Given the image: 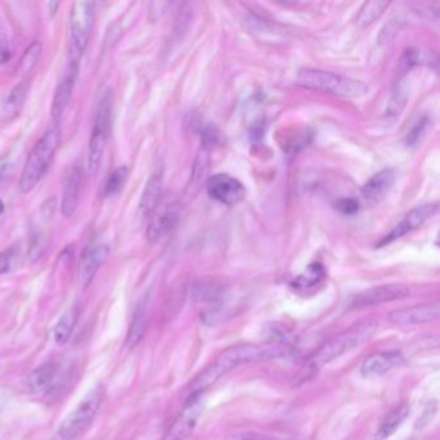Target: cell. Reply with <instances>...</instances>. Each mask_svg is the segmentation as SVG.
I'll return each mask as SVG.
<instances>
[{
	"label": "cell",
	"instance_id": "603a6c76",
	"mask_svg": "<svg viewBox=\"0 0 440 440\" xmlns=\"http://www.w3.org/2000/svg\"><path fill=\"white\" fill-rule=\"evenodd\" d=\"M389 4V1H367L359 12L357 19L359 28H364L372 25L377 19L382 16Z\"/></svg>",
	"mask_w": 440,
	"mask_h": 440
},
{
	"label": "cell",
	"instance_id": "e575fe53",
	"mask_svg": "<svg viewBox=\"0 0 440 440\" xmlns=\"http://www.w3.org/2000/svg\"><path fill=\"white\" fill-rule=\"evenodd\" d=\"M4 212V203L0 201V214Z\"/></svg>",
	"mask_w": 440,
	"mask_h": 440
},
{
	"label": "cell",
	"instance_id": "30bf717a",
	"mask_svg": "<svg viewBox=\"0 0 440 440\" xmlns=\"http://www.w3.org/2000/svg\"><path fill=\"white\" fill-rule=\"evenodd\" d=\"M207 192L212 199L226 205H235L246 196L243 184L226 174L212 176L207 183Z\"/></svg>",
	"mask_w": 440,
	"mask_h": 440
},
{
	"label": "cell",
	"instance_id": "6da1fadb",
	"mask_svg": "<svg viewBox=\"0 0 440 440\" xmlns=\"http://www.w3.org/2000/svg\"><path fill=\"white\" fill-rule=\"evenodd\" d=\"M288 346L276 345H240L222 351L210 367L205 368L187 389V396L203 393L213 385L220 377L226 375L231 369L255 362H264L271 359L282 358L288 354Z\"/></svg>",
	"mask_w": 440,
	"mask_h": 440
},
{
	"label": "cell",
	"instance_id": "5bb4252c",
	"mask_svg": "<svg viewBox=\"0 0 440 440\" xmlns=\"http://www.w3.org/2000/svg\"><path fill=\"white\" fill-rule=\"evenodd\" d=\"M110 248L103 243H93L84 249L79 265V282L85 288L92 283L99 269L109 257Z\"/></svg>",
	"mask_w": 440,
	"mask_h": 440
},
{
	"label": "cell",
	"instance_id": "9a60e30c",
	"mask_svg": "<svg viewBox=\"0 0 440 440\" xmlns=\"http://www.w3.org/2000/svg\"><path fill=\"white\" fill-rule=\"evenodd\" d=\"M403 363L404 357L400 351H382L368 357L363 362L360 371L364 377H380Z\"/></svg>",
	"mask_w": 440,
	"mask_h": 440
},
{
	"label": "cell",
	"instance_id": "f546056e",
	"mask_svg": "<svg viewBox=\"0 0 440 440\" xmlns=\"http://www.w3.org/2000/svg\"><path fill=\"white\" fill-rule=\"evenodd\" d=\"M230 440H291L285 439V438H279V437H273V435H267V434H260V432H253V431H244V432H238L234 434Z\"/></svg>",
	"mask_w": 440,
	"mask_h": 440
},
{
	"label": "cell",
	"instance_id": "44dd1931",
	"mask_svg": "<svg viewBox=\"0 0 440 440\" xmlns=\"http://www.w3.org/2000/svg\"><path fill=\"white\" fill-rule=\"evenodd\" d=\"M147 300L144 298L138 303L137 307L133 314V319L130 321L128 336L126 339V345L128 348L137 346L138 342L142 339L146 330Z\"/></svg>",
	"mask_w": 440,
	"mask_h": 440
},
{
	"label": "cell",
	"instance_id": "ac0fdd59",
	"mask_svg": "<svg viewBox=\"0 0 440 440\" xmlns=\"http://www.w3.org/2000/svg\"><path fill=\"white\" fill-rule=\"evenodd\" d=\"M395 180L396 174L391 168H386L373 174L362 189L364 199L372 204L380 202L385 196L386 193L393 187Z\"/></svg>",
	"mask_w": 440,
	"mask_h": 440
},
{
	"label": "cell",
	"instance_id": "83f0119b",
	"mask_svg": "<svg viewBox=\"0 0 440 440\" xmlns=\"http://www.w3.org/2000/svg\"><path fill=\"white\" fill-rule=\"evenodd\" d=\"M42 53V44L39 42H34L28 46L24 56L21 57L19 64V71L21 74H26L37 65V60Z\"/></svg>",
	"mask_w": 440,
	"mask_h": 440
},
{
	"label": "cell",
	"instance_id": "277c9868",
	"mask_svg": "<svg viewBox=\"0 0 440 440\" xmlns=\"http://www.w3.org/2000/svg\"><path fill=\"white\" fill-rule=\"evenodd\" d=\"M61 139L60 126H53L46 135L40 138L37 145L30 151L24 171L19 177V192L28 194L39 184L42 177L46 174V168L52 162Z\"/></svg>",
	"mask_w": 440,
	"mask_h": 440
},
{
	"label": "cell",
	"instance_id": "1f68e13d",
	"mask_svg": "<svg viewBox=\"0 0 440 440\" xmlns=\"http://www.w3.org/2000/svg\"><path fill=\"white\" fill-rule=\"evenodd\" d=\"M15 258V249L10 248L0 253V276L7 274L12 267V262Z\"/></svg>",
	"mask_w": 440,
	"mask_h": 440
},
{
	"label": "cell",
	"instance_id": "4316f807",
	"mask_svg": "<svg viewBox=\"0 0 440 440\" xmlns=\"http://www.w3.org/2000/svg\"><path fill=\"white\" fill-rule=\"evenodd\" d=\"M127 177H128V168L126 165H120L115 171H112L103 187V195L111 196L114 194L119 193L127 181Z\"/></svg>",
	"mask_w": 440,
	"mask_h": 440
},
{
	"label": "cell",
	"instance_id": "cb8c5ba5",
	"mask_svg": "<svg viewBox=\"0 0 440 440\" xmlns=\"http://www.w3.org/2000/svg\"><path fill=\"white\" fill-rule=\"evenodd\" d=\"M76 323V312L74 310H67L64 315L57 321L53 330V339L57 345L62 346L71 337L74 327Z\"/></svg>",
	"mask_w": 440,
	"mask_h": 440
},
{
	"label": "cell",
	"instance_id": "d6a6232c",
	"mask_svg": "<svg viewBox=\"0 0 440 440\" xmlns=\"http://www.w3.org/2000/svg\"><path fill=\"white\" fill-rule=\"evenodd\" d=\"M336 208L344 214H353L358 211L359 204L354 199L345 198V199H339V202L336 203Z\"/></svg>",
	"mask_w": 440,
	"mask_h": 440
},
{
	"label": "cell",
	"instance_id": "2e32d148",
	"mask_svg": "<svg viewBox=\"0 0 440 440\" xmlns=\"http://www.w3.org/2000/svg\"><path fill=\"white\" fill-rule=\"evenodd\" d=\"M76 74H78V62L76 61H70L62 81L57 85L55 97H53V101H52L51 114H52V117H53V119L56 121L62 117L65 109H66L67 103L71 99Z\"/></svg>",
	"mask_w": 440,
	"mask_h": 440
},
{
	"label": "cell",
	"instance_id": "8992f818",
	"mask_svg": "<svg viewBox=\"0 0 440 440\" xmlns=\"http://www.w3.org/2000/svg\"><path fill=\"white\" fill-rule=\"evenodd\" d=\"M94 19L93 1H75L70 10V56L71 61H79L84 55L92 33Z\"/></svg>",
	"mask_w": 440,
	"mask_h": 440
},
{
	"label": "cell",
	"instance_id": "9c48e42d",
	"mask_svg": "<svg viewBox=\"0 0 440 440\" xmlns=\"http://www.w3.org/2000/svg\"><path fill=\"white\" fill-rule=\"evenodd\" d=\"M180 219V204L174 201L165 202L156 207L155 211L150 216L149 226H147V240L151 244H155L162 239L167 237L174 226L177 225Z\"/></svg>",
	"mask_w": 440,
	"mask_h": 440
},
{
	"label": "cell",
	"instance_id": "4dcf8cb0",
	"mask_svg": "<svg viewBox=\"0 0 440 440\" xmlns=\"http://www.w3.org/2000/svg\"><path fill=\"white\" fill-rule=\"evenodd\" d=\"M426 124H428V119H422L418 123H416V126L413 127L412 130L407 136L408 146H413L414 144H417V141L421 137L422 133L425 132Z\"/></svg>",
	"mask_w": 440,
	"mask_h": 440
},
{
	"label": "cell",
	"instance_id": "5b68a950",
	"mask_svg": "<svg viewBox=\"0 0 440 440\" xmlns=\"http://www.w3.org/2000/svg\"><path fill=\"white\" fill-rule=\"evenodd\" d=\"M103 399V387H93L75 407L73 412L65 418L51 440H76L82 437L92 426L97 413L100 412Z\"/></svg>",
	"mask_w": 440,
	"mask_h": 440
},
{
	"label": "cell",
	"instance_id": "7c38bea8",
	"mask_svg": "<svg viewBox=\"0 0 440 440\" xmlns=\"http://www.w3.org/2000/svg\"><path fill=\"white\" fill-rule=\"evenodd\" d=\"M438 211V205L437 204H425L421 207H416L412 211L407 213L404 216L403 220L400 221L394 229L391 230L387 235H385L382 240L380 242L378 247L386 246L389 243H393L396 239H400L404 235H407L408 232H411L413 230L418 229L428 220H430L431 217Z\"/></svg>",
	"mask_w": 440,
	"mask_h": 440
},
{
	"label": "cell",
	"instance_id": "484cf974",
	"mask_svg": "<svg viewBox=\"0 0 440 440\" xmlns=\"http://www.w3.org/2000/svg\"><path fill=\"white\" fill-rule=\"evenodd\" d=\"M28 83H19L15 88L10 90V92L6 96L4 100V110L8 114H15L22 108L25 99L28 96Z\"/></svg>",
	"mask_w": 440,
	"mask_h": 440
},
{
	"label": "cell",
	"instance_id": "3957f363",
	"mask_svg": "<svg viewBox=\"0 0 440 440\" xmlns=\"http://www.w3.org/2000/svg\"><path fill=\"white\" fill-rule=\"evenodd\" d=\"M296 84L303 88L330 93L344 99H360L368 92V87L363 82L315 69L300 70L296 78Z\"/></svg>",
	"mask_w": 440,
	"mask_h": 440
},
{
	"label": "cell",
	"instance_id": "7a4b0ae2",
	"mask_svg": "<svg viewBox=\"0 0 440 440\" xmlns=\"http://www.w3.org/2000/svg\"><path fill=\"white\" fill-rule=\"evenodd\" d=\"M378 327L376 321H366L353 325L351 328L339 333V336L327 341L312 358L307 359L300 372L294 375L292 385L300 386L310 381L318 372L332 360L339 358L348 351L359 348L371 339Z\"/></svg>",
	"mask_w": 440,
	"mask_h": 440
},
{
	"label": "cell",
	"instance_id": "ba28073f",
	"mask_svg": "<svg viewBox=\"0 0 440 440\" xmlns=\"http://www.w3.org/2000/svg\"><path fill=\"white\" fill-rule=\"evenodd\" d=\"M203 411H204L203 393L189 395L186 398L183 411L171 425L163 440L187 439L195 429Z\"/></svg>",
	"mask_w": 440,
	"mask_h": 440
},
{
	"label": "cell",
	"instance_id": "d4e9b609",
	"mask_svg": "<svg viewBox=\"0 0 440 440\" xmlns=\"http://www.w3.org/2000/svg\"><path fill=\"white\" fill-rule=\"evenodd\" d=\"M324 276H325L324 267L321 266V264H312L305 270V273L294 279L292 285L298 289H307L319 285L324 279Z\"/></svg>",
	"mask_w": 440,
	"mask_h": 440
},
{
	"label": "cell",
	"instance_id": "d6986e66",
	"mask_svg": "<svg viewBox=\"0 0 440 440\" xmlns=\"http://www.w3.org/2000/svg\"><path fill=\"white\" fill-rule=\"evenodd\" d=\"M162 187H163V174L162 171H155L147 180L146 186L139 202V213L142 217L149 219L153 212L155 211L162 199Z\"/></svg>",
	"mask_w": 440,
	"mask_h": 440
},
{
	"label": "cell",
	"instance_id": "4fadbf2b",
	"mask_svg": "<svg viewBox=\"0 0 440 440\" xmlns=\"http://www.w3.org/2000/svg\"><path fill=\"white\" fill-rule=\"evenodd\" d=\"M439 303H422L390 312L387 319L395 325H414L437 321L439 318Z\"/></svg>",
	"mask_w": 440,
	"mask_h": 440
},
{
	"label": "cell",
	"instance_id": "52a82bcc",
	"mask_svg": "<svg viewBox=\"0 0 440 440\" xmlns=\"http://www.w3.org/2000/svg\"><path fill=\"white\" fill-rule=\"evenodd\" d=\"M110 115L111 96L110 93L108 92L102 96L101 100L99 102L91 137H90L88 172L91 176L97 174L100 164H101L102 156H103L106 141H108Z\"/></svg>",
	"mask_w": 440,
	"mask_h": 440
},
{
	"label": "cell",
	"instance_id": "7402d4cb",
	"mask_svg": "<svg viewBox=\"0 0 440 440\" xmlns=\"http://www.w3.org/2000/svg\"><path fill=\"white\" fill-rule=\"evenodd\" d=\"M408 414H409V405L408 404H403V405H399L398 408H395L394 411L386 417L381 423V426L378 428L375 440L389 439L395 431L399 429V426L405 421Z\"/></svg>",
	"mask_w": 440,
	"mask_h": 440
},
{
	"label": "cell",
	"instance_id": "836d02e7",
	"mask_svg": "<svg viewBox=\"0 0 440 440\" xmlns=\"http://www.w3.org/2000/svg\"><path fill=\"white\" fill-rule=\"evenodd\" d=\"M48 6H49V8H51V15H55L56 8L60 6V3H49Z\"/></svg>",
	"mask_w": 440,
	"mask_h": 440
},
{
	"label": "cell",
	"instance_id": "ffe728a7",
	"mask_svg": "<svg viewBox=\"0 0 440 440\" xmlns=\"http://www.w3.org/2000/svg\"><path fill=\"white\" fill-rule=\"evenodd\" d=\"M58 377V368L56 364L40 366L28 373L25 380V386L31 394H37L44 390H51Z\"/></svg>",
	"mask_w": 440,
	"mask_h": 440
},
{
	"label": "cell",
	"instance_id": "f1b7e54d",
	"mask_svg": "<svg viewBox=\"0 0 440 440\" xmlns=\"http://www.w3.org/2000/svg\"><path fill=\"white\" fill-rule=\"evenodd\" d=\"M10 56H12V49H10V39L0 19V64H7L10 60Z\"/></svg>",
	"mask_w": 440,
	"mask_h": 440
},
{
	"label": "cell",
	"instance_id": "e0dca14e",
	"mask_svg": "<svg viewBox=\"0 0 440 440\" xmlns=\"http://www.w3.org/2000/svg\"><path fill=\"white\" fill-rule=\"evenodd\" d=\"M82 167L79 164L71 165L65 180L64 199L61 205V213L66 219L71 217L76 210L82 187Z\"/></svg>",
	"mask_w": 440,
	"mask_h": 440
},
{
	"label": "cell",
	"instance_id": "8fae6325",
	"mask_svg": "<svg viewBox=\"0 0 440 440\" xmlns=\"http://www.w3.org/2000/svg\"><path fill=\"white\" fill-rule=\"evenodd\" d=\"M409 296V288L403 285H378L357 294L350 303L351 309H360L373 305L391 303Z\"/></svg>",
	"mask_w": 440,
	"mask_h": 440
}]
</instances>
